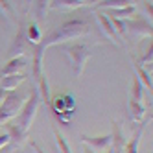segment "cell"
I'll return each instance as SVG.
<instances>
[{"label": "cell", "instance_id": "1", "mask_svg": "<svg viewBox=\"0 0 153 153\" xmlns=\"http://www.w3.org/2000/svg\"><path fill=\"white\" fill-rule=\"evenodd\" d=\"M89 30H91L89 24H87L83 19H70L67 22H63L61 26L48 31V33L41 39L39 45H35L33 50H31V65H33V67H31V74H33V78L37 79L42 74V56H45L46 48L56 46V45H63V42L76 41L78 37L87 35Z\"/></svg>", "mask_w": 153, "mask_h": 153}, {"label": "cell", "instance_id": "2", "mask_svg": "<svg viewBox=\"0 0 153 153\" xmlns=\"http://www.w3.org/2000/svg\"><path fill=\"white\" fill-rule=\"evenodd\" d=\"M26 100H28V94L19 92L17 89L15 91H9L7 96L4 98V102L0 103V126L11 122V120L19 114V111L22 109V105H24Z\"/></svg>", "mask_w": 153, "mask_h": 153}, {"label": "cell", "instance_id": "3", "mask_svg": "<svg viewBox=\"0 0 153 153\" xmlns=\"http://www.w3.org/2000/svg\"><path fill=\"white\" fill-rule=\"evenodd\" d=\"M39 105H41V98H39L37 91H33V92H31V96H28V100L24 102V105L19 111V114L13 118V122L20 129H22V131H26V133H28V131L31 129V126H33V120L37 116Z\"/></svg>", "mask_w": 153, "mask_h": 153}, {"label": "cell", "instance_id": "4", "mask_svg": "<svg viewBox=\"0 0 153 153\" xmlns=\"http://www.w3.org/2000/svg\"><path fill=\"white\" fill-rule=\"evenodd\" d=\"M67 56H68V61H70L72 72L76 74V78H79L85 70L87 61L91 57L89 45H85V42H70L67 46Z\"/></svg>", "mask_w": 153, "mask_h": 153}, {"label": "cell", "instance_id": "5", "mask_svg": "<svg viewBox=\"0 0 153 153\" xmlns=\"http://www.w3.org/2000/svg\"><path fill=\"white\" fill-rule=\"evenodd\" d=\"M126 30L131 31V33H135V35H140V37H151V20L144 19V17H131L126 20Z\"/></svg>", "mask_w": 153, "mask_h": 153}, {"label": "cell", "instance_id": "6", "mask_svg": "<svg viewBox=\"0 0 153 153\" xmlns=\"http://www.w3.org/2000/svg\"><path fill=\"white\" fill-rule=\"evenodd\" d=\"M81 142L96 153H109L111 151V135H100V137L81 135Z\"/></svg>", "mask_w": 153, "mask_h": 153}, {"label": "cell", "instance_id": "7", "mask_svg": "<svg viewBox=\"0 0 153 153\" xmlns=\"http://www.w3.org/2000/svg\"><path fill=\"white\" fill-rule=\"evenodd\" d=\"M26 45H28V39H26V26L20 24V28H19V31H17V35L13 37L11 45H9V50H7L9 59L22 56L24 50H26Z\"/></svg>", "mask_w": 153, "mask_h": 153}, {"label": "cell", "instance_id": "8", "mask_svg": "<svg viewBox=\"0 0 153 153\" xmlns=\"http://www.w3.org/2000/svg\"><path fill=\"white\" fill-rule=\"evenodd\" d=\"M127 144V140L124 137L122 126L116 120H113V129H111V151L113 153H124V148Z\"/></svg>", "mask_w": 153, "mask_h": 153}, {"label": "cell", "instance_id": "9", "mask_svg": "<svg viewBox=\"0 0 153 153\" xmlns=\"http://www.w3.org/2000/svg\"><path fill=\"white\" fill-rule=\"evenodd\" d=\"M96 19H98V24H100V28H102V31L105 33V37L111 41V42H114V45H120V39L116 37L114 28L111 24V19H109L103 11H96Z\"/></svg>", "mask_w": 153, "mask_h": 153}, {"label": "cell", "instance_id": "10", "mask_svg": "<svg viewBox=\"0 0 153 153\" xmlns=\"http://www.w3.org/2000/svg\"><path fill=\"white\" fill-rule=\"evenodd\" d=\"M6 126V129H7V137H9V144H11L13 148H17V146H20V144H24L26 142V137H28V133L26 131H22L15 122H7V124H4Z\"/></svg>", "mask_w": 153, "mask_h": 153}, {"label": "cell", "instance_id": "11", "mask_svg": "<svg viewBox=\"0 0 153 153\" xmlns=\"http://www.w3.org/2000/svg\"><path fill=\"white\" fill-rule=\"evenodd\" d=\"M146 124H148V120H142V122H138V127H137V131L133 133L131 140L127 142V144H126V148H124V153H138V146H140L142 135H144Z\"/></svg>", "mask_w": 153, "mask_h": 153}, {"label": "cell", "instance_id": "12", "mask_svg": "<svg viewBox=\"0 0 153 153\" xmlns=\"http://www.w3.org/2000/svg\"><path fill=\"white\" fill-rule=\"evenodd\" d=\"M26 67V57L24 56H19V57H11L7 61V65L0 70V78H4V76H11V74H20V70H22Z\"/></svg>", "mask_w": 153, "mask_h": 153}, {"label": "cell", "instance_id": "13", "mask_svg": "<svg viewBox=\"0 0 153 153\" xmlns=\"http://www.w3.org/2000/svg\"><path fill=\"white\" fill-rule=\"evenodd\" d=\"M103 13L107 17H113V19H122V20H127L131 17H135L137 9L135 6H126V7H113V9H103Z\"/></svg>", "mask_w": 153, "mask_h": 153}, {"label": "cell", "instance_id": "14", "mask_svg": "<svg viewBox=\"0 0 153 153\" xmlns=\"http://www.w3.org/2000/svg\"><path fill=\"white\" fill-rule=\"evenodd\" d=\"M24 79H26V76H24V74L4 76V78H0V89H4V91H15Z\"/></svg>", "mask_w": 153, "mask_h": 153}, {"label": "cell", "instance_id": "15", "mask_svg": "<svg viewBox=\"0 0 153 153\" xmlns=\"http://www.w3.org/2000/svg\"><path fill=\"white\" fill-rule=\"evenodd\" d=\"M37 94L41 98V102H45L46 105H50V87H48V79L45 74H41L37 78Z\"/></svg>", "mask_w": 153, "mask_h": 153}, {"label": "cell", "instance_id": "16", "mask_svg": "<svg viewBox=\"0 0 153 153\" xmlns=\"http://www.w3.org/2000/svg\"><path fill=\"white\" fill-rule=\"evenodd\" d=\"M126 6H135V0H100L94 4V9H113V7H126Z\"/></svg>", "mask_w": 153, "mask_h": 153}, {"label": "cell", "instance_id": "17", "mask_svg": "<svg viewBox=\"0 0 153 153\" xmlns=\"http://www.w3.org/2000/svg\"><path fill=\"white\" fill-rule=\"evenodd\" d=\"M129 114L131 118L135 120V122H142V118L146 116V107L142 105V102H135V100H131L129 98Z\"/></svg>", "mask_w": 153, "mask_h": 153}, {"label": "cell", "instance_id": "18", "mask_svg": "<svg viewBox=\"0 0 153 153\" xmlns=\"http://www.w3.org/2000/svg\"><path fill=\"white\" fill-rule=\"evenodd\" d=\"M85 6L79 0H50V6L52 9H76V7H81Z\"/></svg>", "mask_w": 153, "mask_h": 153}, {"label": "cell", "instance_id": "19", "mask_svg": "<svg viewBox=\"0 0 153 153\" xmlns=\"http://www.w3.org/2000/svg\"><path fill=\"white\" fill-rule=\"evenodd\" d=\"M135 70H137V78H138V81L142 83V87H144V89H149V91H151V87H153L151 74H149L148 70L142 68L138 63H135Z\"/></svg>", "mask_w": 153, "mask_h": 153}, {"label": "cell", "instance_id": "20", "mask_svg": "<svg viewBox=\"0 0 153 153\" xmlns=\"http://www.w3.org/2000/svg\"><path fill=\"white\" fill-rule=\"evenodd\" d=\"M26 39H28V42H31L33 46L41 42L42 33H41V30H39V26H37L35 22H31V24L28 26V30H26Z\"/></svg>", "mask_w": 153, "mask_h": 153}, {"label": "cell", "instance_id": "21", "mask_svg": "<svg viewBox=\"0 0 153 153\" xmlns=\"http://www.w3.org/2000/svg\"><path fill=\"white\" fill-rule=\"evenodd\" d=\"M144 92V87H142V83L138 81L137 76H133V79H131V100L135 102H142V94Z\"/></svg>", "mask_w": 153, "mask_h": 153}, {"label": "cell", "instance_id": "22", "mask_svg": "<svg viewBox=\"0 0 153 153\" xmlns=\"http://www.w3.org/2000/svg\"><path fill=\"white\" fill-rule=\"evenodd\" d=\"M53 137H56V146H57V151H59V153H72L70 144L67 142V138H65V137L59 133V129H56V127H53Z\"/></svg>", "mask_w": 153, "mask_h": 153}, {"label": "cell", "instance_id": "23", "mask_svg": "<svg viewBox=\"0 0 153 153\" xmlns=\"http://www.w3.org/2000/svg\"><path fill=\"white\" fill-rule=\"evenodd\" d=\"M109 19H111V24H113V28H114L116 37L127 33V30H126V20H122V19H113V17H109Z\"/></svg>", "mask_w": 153, "mask_h": 153}, {"label": "cell", "instance_id": "24", "mask_svg": "<svg viewBox=\"0 0 153 153\" xmlns=\"http://www.w3.org/2000/svg\"><path fill=\"white\" fill-rule=\"evenodd\" d=\"M48 6H50V0H35V9H37L39 19H45L46 17Z\"/></svg>", "mask_w": 153, "mask_h": 153}, {"label": "cell", "instance_id": "25", "mask_svg": "<svg viewBox=\"0 0 153 153\" xmlns=\"http://www.w3.org/2000/svg\"><path fill=\"white\" fill-rule=\"evenodd\" d=\"M0 9H2V11L7 15V17H15V13H13V7L9 6V0H0Z\"/></svg>", "mask_w": 153, "mask_h": 153}, {"label": "cell", "instance_id": "26", "mask_svg": "<svg viewBox=\"0 0 153 153\" xmlns=\"http://www.w3.org/2000/svg\"><path fill=\"white\" fill-rule=\"evenodd\" d=\"M6 146H9V137H7V133H0V149Z\"/></svg>", "mask_w": 153, "mask_h": 153}, {"label": "cell", "instance_id": "27", "mask_svg": "<svg viewBox=\"0 0 153 153\" xmlns=\"http://www.w3.org/2000/svg\"><path fill=\"white\" fill-rule=\"evenodd\" d=\"M151 6H153V4L149 2V0H148L146 4H144V11H146V15L149 17V20H151V17H153V7H151Z\"/></svg>", "mask_w": 153, "mask_h": 153}, {"label": "cell", "instance_id": "28", "mask_svg": "<svg viewBox=\"0 0 153 153\" xmlns=\"http://www.w3.org/2000/svg\"><path fill=\"white\" fill-rule=\"evenodd\" d=\"M0 153H19V151H17V148H7L6 146V148L0 149Z\"/></svg>", "mask_w": 153, "mask_h": 153}, {"label": "cell", "instance_id": "29", "mask_svg": "<svg viewBox=\"0 0 153 153\" xmlns=\"http://www.w3.org/2000/svg\"><path fill=\"white\" fill-rule=\"evenodd\" d=\"M31 149H33L35 153H45V151H42V149L37 146V142H31Z\"/></svg>", "mask_w": 153, "mask_h": 153}, {"label": "cell", "instance_id": "30", "mask_svg": "<svg viewBox=\"0 0 153 153\" xmlns=\"http://www.w3.org/2000/svg\"><path fill=\"white\" fill-rule=\"evenodd\" d=\"M7 92H9V91H4V89H0V103L4 102V98L7 96Z\"/></svg>", "mask_w": 153, "mask_h": 153}, {"label": "cell", "instance_id": "31", "mask_svg": "<svg viewBox=\"0 0 153 153\" xmlns=\"http://www.w3.org/2000/svg\"><path fill=\"white\" fill-rule=\"evenodd\" d=\"M83 153H96V151H92L89 146H85V144H83Z\"/></svg>", "mask_w": 153, "mask_h": 153}, {"label": "cell", "instance_id": "32", "mask_svg": "<svg viewBox=\"0 0 153 153\" xmlns=\"http://www.w3.org/2000/svg\"><path fill=\"white\" fill-rule=\"evenodd\" d=\"M79 2H83V4H87V2H89V0H79Z\"/></svg>", "mask_w": 153, "mask_h": 153}]
</instances>
